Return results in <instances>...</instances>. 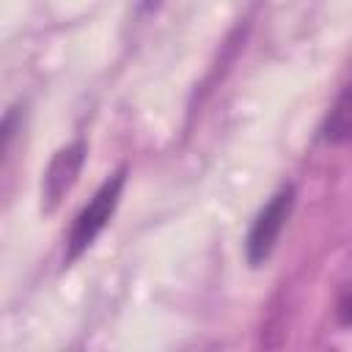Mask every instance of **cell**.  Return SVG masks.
I'll return each mask as SVG.
<instances>
[{"mask_svg":"<svg viewBox=\"0 0 352 352\" xmlns=\"http://www.w3.org/2000/svg\"><path fill=\"white\" fill-rule=\"evenodd\" d=\"M336 316L341 324H352V289H346L341 297H338V305H336Z\"/></svg>","mask_w":352,"mask_h":352,"instance_id":"5b68a950","label":"cell"},{"mask_svg":"<svg viewBox=\"0 0 352 352\" xmlns=\"http://www.w3.org/2000/svg\"><path fill=\"white\" fill-rule=\"evenodd\" d=\"M82 165H85V143L82 140H74L55 151V157L50 160V165L44 170V179H41V198H44L47 212H52L63 201V195L74 187Z\"/></svg>","mask_w":352,"mask_h":352,"instance_id":"3957f363","label":"cell"},{"mask_svg":"<svg viewBox=\"0 0 352 352\" xmlns=\"http://www.w3.org/2000/svg\"><path fill=\"white\" fill-rule=\"evenodd\" d=\"M292 206H294V187L286 184L256 214V220L248 231V239H245V253H248V261L253 267L264 264L272 256L275 242H278V236H280V231H283V226L292 214Z\"/></svg>","mask_w":352,"mask_h":352,"instance_id":"7a4b0ae2","label":"cell"},{"mask_svg":"<svg viewBox=\"0 0 352 352\" xmlns=\"http://www.w3.org/2000/svg\"><path fill=\"white\" fill-rule=\"evenodd\" d=\"M124 182H126V168H118L96 192L94 198L88 201V206L77 214L72 231H69V258H77L82 250H88L94 245V239L104 231L107 220L113 217L116 206H118V198H121V190H124Z\"/></svg>","mask_w":352,"mask_h":352,"instance_id":"6da1fadb","label":"cell"},{"mask_svg":"<svg viewBox=\"0 0 352 352\" xmlns=\"http://www.w3.org/2000/svg\"><path fill=\"white\" fill-rule=\"evenodd\" d=\"M322 140L341 146L352 140V74L344 82V88L338 91L333 107L327 110L324 121H322Z\"/></svg>","mask_w":352,"mask_h":352,"instance_id":"277c9868","label":"cell"}]
</instances>
